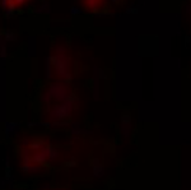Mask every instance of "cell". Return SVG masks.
Segmentation results:
<instances>
[{
    "instance_id": "9a60e30c",
    "label": "cell",
    "mask_w": 191,
    "mask_h": 190,
    "mask_svg": "<svg viewBox=\"0 0 191 190\" xmlns=\"http://www.w3.org/2000/svg\"><path fill=\"white\" fill-rule=\"evenodd\" d=\"M29 2H32V0H27V3H29Z\"/></svg>"
},
{
    "instance_id": "9c48e42d",
    "label": "cell",
    "mask_w": 191,
    "mask_h": 190,
    "mask_svg": "<svg viewBox=\"0 0 191 190\" xmlns=\"http://www.w3.org/2000/svg\"><path fill=\"white\" fill-rule=\"evenodd\" d=\"M4 38H5V41H14L15 38H17V34L15 33H13L12 31H6L4 34Z\"/></svg>"
},
{
    "instance_id": "7c38bea8",
    "label": "cell",
    "mask_w": 191,
    "mask_h": 190,
    "mask_svg": "<svg viewBox=\"0 0 191 190\" xmlns=\"http://www.w3.org/2000/svg\"><path fill=\"white\" fill-rule=\"evenodd\" d=\"M54 126L65 128V126H68V123H66V121H56V123H54Z\"/></svg>"
},
{
    "instance_id": "5bb4252c",
    "label": "cell",
    "mask_w": 191,
    "mask_h": 190,
    "mask_svg": "<svg viewBox=\"0 0 191 190\" xmlns=\"http://www.w3.org/2000/svg\"><path fill=\"white\" fill-rule=\"evenodd\" d=\"M55 190H66V189H55Z\"/></svg>"
},
{
    "instance_id": "4fadbf2b",
    "label": "cell",
    "mask_w": 191,
    "mask_h": 190,
    "mask_svg": "<svg viewBox=\"0 0 191 190\" xmlns=\"http://www.w3.org/2000/svg\"><path fill=\"white\" fill-rule=\"evenodd\" d=\"M43 189H50V184H47V185H45V186H43Z\"/></svg>"
},
{
    "instance_id": "8992f818",
    "label": "cell",
    "mask_w": 191,
    "mask_h": 190,
    "mask_svg": "<svg viewBox=\"0 0 191 190\" xmlns=\"http://www.w3.org/2000/svg\"><path fill=\"white\" fill-rule=\"evenodd\" d=\"M21 170L23 174H40L42 172V166L40 165H36V163H28V165H24L22 163L21 165Z\"/></svg>"
},
{
    "instance_id": "6da1fadb",
    "label": "cell",
    "mask_w": 191,
    "mask_h": 190,
    "mask_svg": "<svg viewBox=\"0 0 191 190\" xmlns=\"http://www.w3.org/2000/svg\"><path fill=\"white\" fill-rule=\"evenodd\" d=\"M72 97H73V91L69 83L65 79H57L51 85H49L46 91L42 93L41 101L50 102L51 100H55L59 102H63L66 100H70Z\"/></svg>"
},
{
    "instance_id": "277c9868",
    "label": "cell",
    "mask_w": 191,
    "mask_h": 190,
    "mask_svg": "<svg viewBox=\"0 0 191 190\" xmlns=\"http://www.w3.org/2000/svg\"><path fill=\"white\" fill-rule=\"evenodd\" d=\"M47 149H49V145L46 147L45 149H42V151L31 152V158H32V162H33V163H36V165H40V166L46 165V162H49Z\"/></svg>"
},
{
    "instance_id": "ba28073f",
    "label": "cell",
    "mask_w": 191,
    "mask_h": 190,
    "mask_svg": "<svg viewBox=\"0 0 191 190\" xmlns=\"http://www.w3.org/2000/svg\"><path fill=\"white\" fill-rule=\"evenodd\" d=\"M93 175H94V177H101L103 175V167L101 165L93 166Z\"/></svg>"
},
{
    "instance_id": "30bf717a",
    "label": "cell",
    "mask_w": 191,
    "mask_h": 190,
    "mask_svg": "<svg viewBox=\"0 0 191 190\" xmlns=\"http://www.w3.org/2000/svg\"><path fill=\"white\" fill-rule=\"evenodd\" d=\"M76 165H78V162H76V160H75L74 157H72L69 161L65 162V167H68V168H73V167H75Z\"/></svg>"
},
{
    "instance_id": "5b68a950",
    "label": "cell",
    "mask_w": 191,
    "mask_h": 190,
    "mask_svg": "<svg viewBox=\"0 0 191 190\" xmlns=\"http://www.w3.org/2000/svg\"><path fill=\"white\" fill-rule=\"evenodd\" d=\"M61 156L63 153L60 149L55 148L53 145H49V149H47V157H49V162L53 163V165H56L57 161H61Z\"/></svg>"
},
{
    "instance_id": "52a82bcc",
    "label": "cell",
    "mask_w": 191,
    "mask_h": 190,
    "mask_svg": "<svg viewBox=\"0 0 191 190\" xmlns=\"http://www.w3.org/2000/svg\"><path fill=\"white\" fill-rule=\"evenodd\" d=\"M19 128H21V125H19L18 123H14V121L6 123V125H5V134H6L8 137L15 135L17 133L19 132Z\"/></svg>"
},
{
    "instance_id": "7a4b0ae2",
    "label": "cell",
    "mask_w": 191,
    "mask_h": 190,
    "mask_svg": "<svg viewBox=\"0 0 191 190\" xmlns=\"http://www.w3.org/2000/svg\"><path fill=\"white\" fill-rule=\"evenodd\" d=\"M51 64H53L54 72L59 77V79L72 78V59L66 54H54L51 56Z\"/></svg>"
},
{
    "instance_id": "8fae6325",
    "label": "cell",
    "mask_w": 191,
    "mask_h": 190,
    "mask_svg": "<svg viewBox=\"0 0 191 190\" xmlns=\"http://www.w3.org/2000/svg\"><path fill=\"white\" fill-rule=\"evenodd\" d=\"M13 3L15 4V6H17V8H21L24 3H27V0H13Z\"/></svg>"
},
{
    "instance_id": "3957f363",
    "label": "cell",
    "mask_w": 191,
    "mask_h": 190,
    "mask_svg": "<svg viewBox=\"0 0 191 190\" xmlns=\"http://www.w3.org/2000/svg\"><path fill=\"white\" fill-rule=\"evenodd\" d=\"M75 109V100L70 98V100H66L60 102L59 105H55L53 109L50 110L49 112V121H63L64 119L69 117L72 115L73 110Z\"/></svg>"
}]
</instances>
